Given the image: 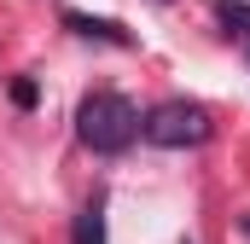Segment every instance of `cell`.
I'll return each instance as SVG.
<instances>
[{
	"label": "cell",
	"mask_w": 250,
	"mask_h": 244,
	"mask_svg": "<svg viewBox=\"0 0 250 244\" xmlns=\"http://www.w3.org/2000/svg\"><path fill=\"white\" fill-rule=\"evenodd\" d=\"M76 140L99 157H117L140 140V111L128 105L123 93H87L76 105Z\"/></svg>",
	"instance_id": "1"
},
{
	"label": "cell",
	"mask_w": 250,
	"mask_h": 244,
	"mask_svg": "<svg viewBox=\"0 0 250 244\" xmlns=\"http://www.w3.org/2000/svg\"><path fill=\"white\" fill-rule=\"evenodd\" d=\"M209 134H215V122H209L204 105H192V99H163L157 111L140 117V140L146 145H163V151H192Z\"/></svg>",
	"instance_id": "2"
},
{
	"label": "cell",
	"mask_w": 250,
	"mask_h": 244,
	"mask_svg": "<svg viewBox=\"0 0 250 244\" xmlns=\"http://www.w3.org/2000/svg\"><path fill=\"white\" fill-rule=\"evenodd\" d=\"M64 23L82 35V41H111V47H134V35H128L123 23H111V18H87V12H64Z\"/></svg>",
	"instance_id": "3"
},
{
	"label": "cell",
	"mask_w": 250,
	"mask_h": 244,
	"mask_svg": "<svg viewBox=\"0 0 250 244\" xmlns=\"http://www.w3.org/2000/svg\"><path fill=\"white\" fill-rule=\"evenodd\" d=\"M70 239H76V244H105V198H93V203H87V209L76 215Z\"/></svg>",
	"instance_id": "4"
},
{
	"label": "cell",
	"mask_w": 250,
	"mask_h": 244,
	"mask_svg": "<svg viewBox=\"0 0 250 244\" xmlns=\"http://www.w3.org/2000/svg\"><path fill=\"white\" fill-rule=\"evenodd\" d=\"M215 18L227 23V35L250 41V6H245V0H221V6H215Z\"/></svg>",
	"instance_id": "5"
},
{
	"label": "cell",
	"mask_w": 250,
	"mask_h": 244,
	"mask_svg": "<svg viewBox=\"0 0 250 244\" xmlns=\"http://www.w3.org/2000/svg\"><path fill=\"white\" fill-rule=\"evenodd\" d=\"M35 99H41V93H35V81H29V76H18V81H12V105H18V111H29Z\"/></svg>",
	"instance_id": "6"
}]
</instances>
